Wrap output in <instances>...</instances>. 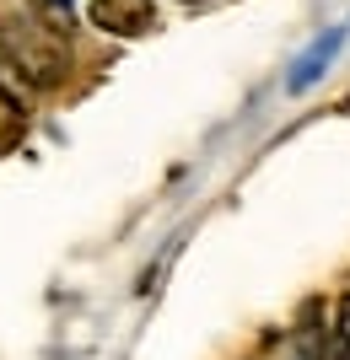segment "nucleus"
<instances>
[{
	"label": "nucleus",
	"instance_id": "nucleus-1",
	"mask_svg": "<svg viewBox=\"0 0 350 360\" xmlns=\"http://www.w3.org/2000/svg\"><path fill=\"white\" fill-rule=\"evenodd\" d=\"M0 44L22 60V70L38 81V91L60 86L65 75H70V44H65V27H44V22H32V16H16V22L0 27Z\"/></svg>",
	"mask_w": 350,
	"mask_h": 360
},
{
	"label": "nucleus",
	"instance_id": "nucleus-2",
	"mask_svg": "<svg viewBox=\"0 0 350 360\" xmlns=\"http://www.w3.org/2000/svg\"><path fill=\"white\" fill-rule=\"evenodd\" d=\"M87 16H92V27H103L108 38H140V32L156 27L151 0H92Z\"/></svg>",
	"mask_w": 350,
	"mask_h": 360
},
{
	"label": "nucleus",
	"instance_id": "nucleus-3",
	"mask_svg": "<svg viewBox=\"0 0 350 360\" xmlns=\"http://www.w3.org/2000/svg\"><path fill=\"white\" fill-rule=\"evenodd\" d=\"M0 91H6V97H11L16 108H22V113H27L32 108V97H38V81H32L27 70H22V60H16L11 49L0 44Z\"/></svg>",
	"mask_w": 350,
	"mask_h": 360
},
{
	"label": "nucleus",
	"instance_id": "nucleus-4",
	"mask_svg": "<svg viewBox=\"0 0 350 360\" xmlns=\"http://www.w3.org/2000/svg\"><path fill=\"white\" fill-rule=\"evenodd\" d=\"M329 360H350V296L339 301L335 328H329Z\"/></svg>",
	"mask_w": 350,
	"mask_h": 360
},
{
	"label": "nucleus",
	"instance_id": "nucleus-5",
	"mask_svg": "<svg viewBox=\"0 0 350 360\" xmlns=\"http://www.w3.org/2000/svg\"><path fill=\"white\" fill-rule=\"evenodd\" d=\"M22 119H27V113H22V108H16L6 91H0V150H6L16 135H22Z\"/></svg>",
	"mask_w": 350,
	"mask_h": 360
},
{
	"label": "nucleus",
	"instance_id": "nucleus-6",
	"mask_svg": "<svg viewBox=\"0 0 350 360\" xmlns=\"http://www.w3.org/2000/svg\"><path fill=\"white\" fill-rule=\"evenodd\" d=\"M183 6H194V0H183Z\"/></svg>",
	"mask_w": 350,
	"mask_h": 360
}]
</instances>
